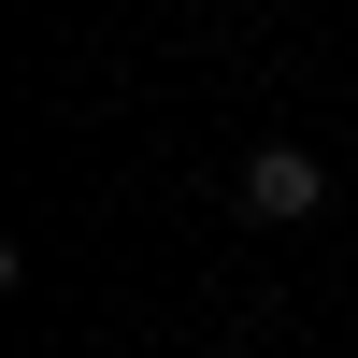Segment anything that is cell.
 I'll return each instance as SVG.
<instances>
[{
  "mask_svg": "<svg viewBox=\"0 0 358 358\" xmlns=\"http://www.w3.org/2000/svg\"><path fill=\"white\" fill-rule=\"evenodd\" d=\"M315 201H330V172H315L301 143H258V158H244V215H258V229H301Z\"/></svg>",
  "mask_w": 358,
  "mask_h": 358,
  "instance_id": "1",
  "label": "cell"
}]
</instances>
